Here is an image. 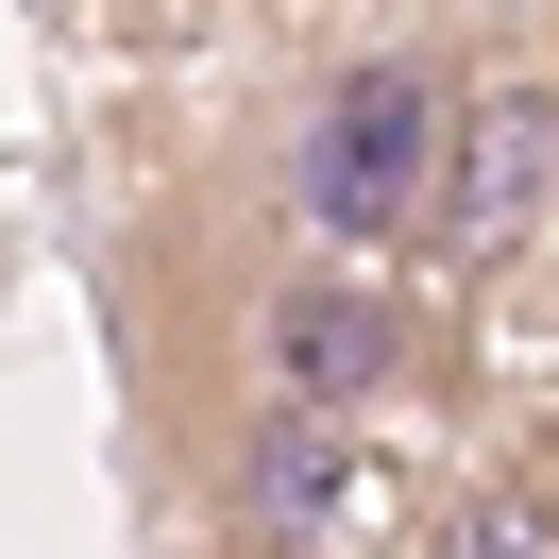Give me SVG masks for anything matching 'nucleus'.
Masks as SVG:
<instances>
[{"label":"nucleus","instance_id":"nucleus-1","mask_svg":"<svg viewBox=\"0 0 559 559\" xmlns=\"http://www.w3.org/2000/svg\"><path fill=\"white\" fill-rule=\"evenodd\" d=\"M441 170H457V85L424 51H356L288 119V221H306V254L441 238Z\"/></svg>","mask_w":559,"mask_h":559},{"label":"nucleus","instance_id":"nucleus-2","mask_svg":"<svg viewBox=\"0 0 559 559\" xmlns=\"http://www.w3.org/2000/svg\"><path fill=\"white\" fill-rule=\"evenodd\" d=\"M390 373H407V306H390L356 254L272 272V306H254V390H288V407H322V424H373Z\"/></svg>","mask_w":559,"mask_h":559},{"label":"nucleus","instance_id":"nucleus-3","mask_svg":"<svg viewBox=\"0 0 559 559\" xmlns=\"http://www.w3.org/2000/svg\"><path fill=\"white\" fill-rule=\"evenodd\" d=\"M204 491H221V543H238V559H322V543H340V509H356V424L254 390V407L221 424Z\"/></svg>","mask_w":559,"mask_h":559},{"label":"nucleus","instance_id":"nucleus-4","mask_svg":"<svg viewBox=\"0 0 559 559\" xmlns=\"http://www.w3.org/2000/svg\"><path fill=\"white\" fill-rule=\"evenodd\" d=\"M559 221V85L491 69L475 103H457V170H441V254H475V272H509L525 238Z\"/></svg>","mask_w":559,"mask_h":559},{"label":"nucleus","instance_id":"nucleus-5","mask_svg":"<svg viewBox=\"0 0 559 559\" xmlns=\"http://www.w3.org/2000/svg\"><path fill=\"white\" fill-rule=\"evenodd\" d=\"M441 559H559V475H491L441 509Z\"/></svg>","mask_w":559,"mask_h":559}]
</instances>
